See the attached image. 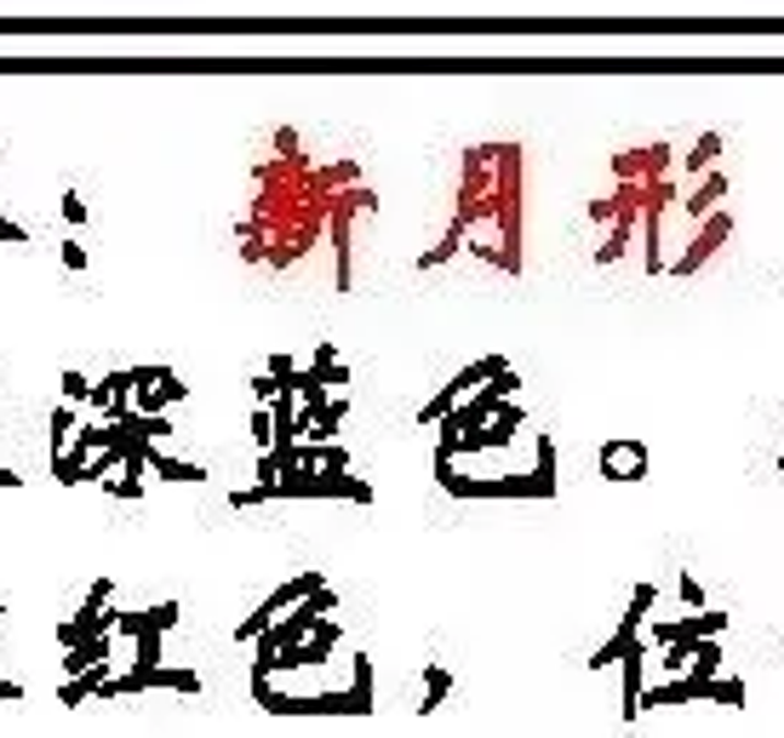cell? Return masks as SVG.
Masks as SVG:
<instances>
[{
    "instance_id": "obj_28",
    "label": "cell",
    "mask_w": 784,
    "mask_h": 738,
    "mask_svg": "<svg viewBox=\"0 0 784 738\" xmlns=\"http://www.w3.org/2000/svg\"><path fill=\"white\" fill-rule=\"evenodd\" d=\"M676 590H681V601H688V607H693V613H699V607H704V590H699V578H693V573H681V584H676Z\"/></svg>"
},
{
    "instance_id": "obj_30",
    "label": "cell",
    "mask_w": 784,
    "mask_h": 738,
    "mask_svg": "<svg viewBox=\"0 0 784 738\" xmlns=\"http://www.w3.org/2000/svg\"><path fill=\"white\" fill-rule=\"evenodd\" d=\"M252 395H258V406H264V401H275V395H281V384H275L269 372H258V378H252Z\"/></svg>"
},
{
    "instance_id": "obj_3",
    "label": "cell",
    "mask_w": 784,
    "mask_h": 738,
    "mask_svg": "<svg viewBox=\"0 0 784 738\" xmlns=\"http://www.w3.org/2000/svg\"><path fill=\"white\" fill-rule=\"evenodd\" d=\"M436 481L452 498H555L562 493V481H555V441L550 436L539 441L533 475H493V481H482V475H459L447 464V470H436Z\"/></svg>"
},
{
    "instance_id": "obj_13",
    "label": "cell",
    "mask_w": 784,
    "mask_h": 738,
    "mask_svg": "<svg viewBox=\"0 0 784 738\" xmlns=\"http://www.w3.org/2000/svg\"><path fill=\"white\" fill-rule=\"evenodd\" d=\"M189 395L184 378H172V367H161L155 384H138V401H132V413H166V406H178Z\"/></svg>"
},
{
    "instance_id": "obj_26",
    "label": "cell",
    "mask_w": 784,
    "mask_h": 738,
    "mask_svg": "<svg viewBox=\"0 0 784 738\" xmlns=\"http://www.w3.org/2000/svg\"><path fill=\"white\" fill-rule=\"evenodd\" d=\"M92 212H87V200L81 195H74V189H64V223H74V229H81Z\"/></svg>"
},
{
    "instance_id": "obj_32",
    "label": "cell",
    "mask_w": 784,
    "mask_h": 738,
    "mask_svg": "<svg viewBox=\"0 0 784 738\" xmlns=\"http://www.w3.org/2000/svg\"><path fill=\"white\" fill-rule=\"evenodd\" d=\"M252 441L269 447V406H258V413H252Z\"/></svg>"
},
{
    "instance_id": "obj_14",
    "label": "cell",
    "mask_w": 784,
    "mask_h": 738,
    "mask_svg": "<svg viewBox=\"0 0 784 738\" xmlns=\"http://www.w3.org/2000/svg\"><path fill=\"white\" fill-rule=\"evenodd\" d=\"M722 200H727V172H716V166H711V172H704V184H699V189H688V195L676 200V207H681V212H688V218L699 223L704 212H716Z\"/></svg>"
},
{
    "instance_id": "obj_6",
    "label": "cell",
    "mask_w": 784,
    "mask_h": 738,
    "mask_svg": "<svg viewBox=\"0 0 784 738\" xmlns=\"http://www.w3.org/2000/svg\"><path fill=\"white\" fill-rule=\"evenodd\" d=\"M149 687H172V693H200V676H195V670H166V665H149V670H115L92 699H126V693H149Z\"/></svg>"
},
{
    "instance_id": "obj_29",
    "label": "cell",
    "mask_w": 784,
    "mask_h": 738,
    "mask_svg": "<svg viewBox=\"0 0 784 738\" xmlns=\"http://www.w3.org/2000/svg\"><path fill=\"white\" fill-rule=\"evenodd\" d=\"M64 269H74V275L87 269V246L81 241H64Z\"/></svg>"
},
{
    "instance_id": "obj_21",
    "label": "cell",
    "mask_w": 784,
    "mask_h": 738,
    "mask_svg": "<svg viewBox=\"0 0 784 738\" xmlns=\"http://www.w3.org/2000/svg\"><path fill=\"white\" fill-rule=\"evenodd\" d=\"M699 699H716V704H745V681L739 676H711Z\"/></svg>"
},
{
    "instance_id": "obj_12",
    "label": "cell",
    "mask_w": 784,
    "mask_h": 738,
    "mask_svg": "<svg viewBox=\"0 0 784 738\" xmlns=\"http://www.w3.org/2000/svg\"><path fill=\"white\" fill-rule=\"evenodd\" d=\"M601 475L607 481H642L647 475V447L642 441H607L601 447Z\"/></svg>"
},
{
    "instance_id": "obj_15",
    "label": "cell",
    "mask_w": 784,
    "mask_h": 738,
    "mask_svg": "<svg viewBox=\"0 0 784 738\" xmlns=\"http://www.w3.org/2000/svg\"><path fill=\"white\" fill-rule=\"evenodd\" d=\"M619 665H624V716L630 722H636L642 716V665H647V642H636V647H624V658H619Z\"/></svg>"
},
{
    "instance_id": "obj_33",
    "label": "cell",
    "mask_w": 784,
    "mask_h": 738,
    "mask_svg": "<svg viewBox=\"0 0 784 738\" xmlns=\"http://www.w3.org/2000/svg\"><path fill=\"white\" fill-rule=\"evenodd\" d=\"M0 699H23V687L18 681H0Z\"/></svg>"
},
{
    "instance_id": "obj_2",
    "label": "cell",
    "mask_w": 784,
    "mask_h": 738,
    "mask_svg": "<svg viewBox=\"0 0 784 738\" xmlns=\"http://www.w3.org/2000/svg\"><path fill=\"white\" fill-rule=\"evenodd\" d=\"M275 498H349V504H372V487L349 470H281L269 487H246L230 493L235 510H252V504H275Z\"/></svg>"
},
{
    "instance_id": "obj_9",
    "label": "cell",
    "mask_w": 784,
    "mask_h": 738,
    "mask_svg": "<svg viewBox=\"0 0 784 738\" xmlns=\"http://www.w3.org/2000/svg\"><path fill=\"white\" fill-rule=\"evenodd\" d=\"M498 367H510V361H504V355H482V361H475V367H464L459 378H452V384L436 395V401H424V413H418V424H441L447 413H452V406H459L475 384H487V378L498 372Z\"/></svg>"
},
{
    "instance_id": "obj_22",
    "label": "cell",
    "mask_w": 784,
    "mask_h": 738,
    "mask_svg": "<svg viewBox=\"0 0 784 738\" xmlns=\"http://www.w3.org/2000/svg\"><path fill=\"white\" fill-rule=\"evenodd\" d=\"M349 693H356L361 716H372V658L367 653H356V687H349Z\"/></svg>"
},
{
    "instance_id": "obj_19",
    "label": "cell",
    "mask_w": 784,
    "mask_h": 738,
    "mask_svg": "<svg viewBox=\"0 0 784 738\" xmlns=\"http://www.w3.org/2000/svg\"><path fill=\"white\" fill-rule=\"evenodd\" d=\"M447 693H452V676H447L441 665H429V670H424V704H418V716H436Z\"/></svg>"
},
{
    "instance_id": "obj_1",
    "label": "cell",
    "mask_w": 784,
    "mask_h": 738,
    "mask_svg": "<svg viewBox=\"0 0 784 738\" xmlns=\"http://www.w3.org/2000/svg\"><path fill=\"white\" fill-rule=\"evenodd\" d=\"M361 184L356 161H333V166H310L298 155H275L258 166V200L241 218V258L246 264H269V269H292L303 252L321 241L326 207L333 189Z\"/></svg>"
},
{
    "instance_id": "obj_31",
    "label": "cell",
    "mask_w": 784,
    "mask_h": 738,
    "mask_svg": "<svg viewBox=\"0 0 784 738\" xmlns=\"http://www.w3.org/2000/svg\"><path fill=\"white\" fill-rule=\"evenodd\" d=\"M298 132H292V126H281V132H275V155H298Z\"/></svg>"
},
{
    "instance_id": "obj_18",
    "label": "cell",
    "mask_w": 784,
    "mask_h": 738,
    "mask_svg": "<svg viewBox=\"0 0 784 738\" xmlns=\"http://www.w3.org/2000/svg\"><path fill=\"white\" fill-rule=\"evenodd\" d=\"M126 390H132V367H115L109 378H97V384L87 390V406L92 413H109L115 401H126Z\"/></svg>"
},
{
    "instance_id": "obj_23",
    "label": "cell",
    "mask_w": 784,
    "mask_h": 738,
    "mask_svg": "<svg viewBox=\"0 0 784 738\" xmlns=\"http://www.w3.org/2000/svg\"><path fill=\"white\" fill-rule=\"evenodd\" d=\"M132 642H138V653H132V670L161 665V630H143V635H132Z\"/></svg>"
},
{
    "instance_id": "obj_10",
    "label": "cell",
    "mask_w": 784,
    "mask_h": 738,
    "mask_svg": "<svg viewBox=\"0 0 784 738\" xmlns=\"http://www.w3.org/2000/svg\"><path fill=\"white\" fill-rule=\"evenodd\" d=\"M321 584H326L321 573H298V578H287L281 590H275V596H264V607H258V613H252V619H246V624L235 630V642H252V635H258V630H264L269 619H281V613H287L292 601H303L310 590H321Z\"/></svg>"
},
{
    "instance_id": "obj_8",
    "label": "cell",
    "mask_w": 784,
    "mask_h": 738,
    "mask_svg": "<svg viewBox=\"0 0 784 738\" xmlns=\"http://www.w3.org/2000/svg\"><path fill=\"white\" fill-rule=\"evenodd\" d=\"M727 235H733V212H704L699 229H693V241H688V252H681L676 264H665V275H699L727 246Z\"/></svg>"
},
{
    "instance_id": "obj_24",
    "label": "cell",
    "mask_w": 784,
    "mask_h": 738,
    "mask_svg": "<svg viewBox=\"0 0 784 738\" xmlns=\"http://www.w3.org/2000/svg\"><path fill=\"white\" fill-rule=\"evenodd\" d=\"M69 436H74V406L64 401V406H53V458L69 447Z\"/></svg>"
},
{
    "instance_id": "obj_16",
    "label": "cell",
    "mask_w": 784,
    "mask_h": 738,
    "mask_svg": "<svg viewBox=\"0 0 784 738\" xmlns=\"http://www.w3.org/2000/svg\"><path fill=\"white\" fill-rule=\"evenodd\" d=\"M716 155H722V132H704L693 149H681V155H676V172L681 177H704V172L716 166Z\"/></svg>"
},
{
    "instance_id": "obj_17",
    "label": "cell",
    "mask_w": 784,
    "mask_h": 738,
    "mask_svg": "<svg viewBox=\"0 0 784 738\" xmlns=\"http://www.w3.org/2000/svg\"><path fill=\"white\" fill-rule=\"evenodd\" d=\"M143 470H155L161 481H184V487H200V481H207V470H200V464H184V458H166V452H155V441H149Z\"/></svg>"
},
{
    "instance_id": "obj_34",
    "label": "cell",
    "mask_w": 784,
    "mask_h": 738,
    "mask_svg": "<svg viewBox=\"0 0 784 738\" xmlns=\"http://www.w3.org/2000/svg\"><path fill=\"white\" fill-rule=\"evenodd\" d=\"M0 613H7V601H0Z\"/></svg>"
},
{
    "instance_id": "obj_5",
    "label": "cell",
    "mask_w": 784,
    "mask_h": 738,
    "mask_svg": "<svg viewBox=\"0 0 784 738\" xmlns=\"http://www.w3.org/2000/svg\"><path fill=\"white\" fill-rule=\"evenodd\" d=\"M727 630V613H716V607H699V613H688L681 624H653V642H665V665L670 670H688L693 647L704 642V635H722Z\"/></svg>"
},
{
    "instance_id": "obj_11",
    "label": "cell",
    "mask_w": 784,
    "mask_h": 738,
    "mask_svg": "<svg viewBox=\"0 0 784 738\" xmlns=\"http://www.w3.org/2000/svg\"><path fill=\"white\" fill-rule=\"evenodd\" d=\"M670 166H676V149L670 143H636V149H619V155H613V177H630V184L659 177Z\"/></svg>"
},
{
    "instance_id": "obj_4",
    "label": "cell",
    "mask_w": 784,
    "mask_h": 738,
    "mask_svg": "<svg viewBox=\"0 0 784 738\" xmlns=\"http://www.w3.org/2000/svg\"><path fill=\"white\" fill-rule=\"evenodd\" d=\"M361 212H378V195H372L367 184H344V189H333L326 229H333V258H338L333 287H338V292L356 287V218H361Z\"/></svg>"
},
{
    "instance_id": "obj_7",
    "label": "cell",
    "mask_w": 784,
    "mask_h": 738,
    "mask_svg": "<svg viewBox=\"0 0 784 738\" xmlns=\"http://www.w3.org/2000/svg\"><path fill=\"white\" fill-rule=\"evenodd\" d=\"M653 596H659V590H653V578H642L636 590H630V613L619 619L613 642L590 653V670H607V665H619V658H624V647H636V642H642V624H647V613H653Z\"/></svg>"
},
{
    "instance_id": "obj_27",
    "label": "cell",
    "mask_w": 784,
    "mask_h": 738,
    "mask_svg": "<svg viewBox=\"0 0 784 738\" xmlns=\"http://www.w3.org/2000/svg\"><path fill=\"white\" fill-rule=\"evenodd\" d=\"M87 390H92V384H87L81 372H64V401H69V406H87Z\"/></svg>"
},
{
    "instance_id": "obj_20",
    "label": "cell",
    "mask_w": 784,
    "mask_h": 738,
    "mask_svg": "<svg viewBox=\"0 0 784 738\" xmlns=\"http://www.w3.org/2000/svg\"><path fill=\"white\" fill-rule=\"evenodd\" d=\"M310 378H315V384H349V367H338L333 344H321V349H315V367H310Z\"/></svg>"
},
{
    "instance_id": "obj_25",
    "label": "cell",
    "mask_w": 784,
    "mask_h": 738,
    "mask_svg": "<svg viewBox=\"0 0 784 738\" xmlns=\"http://www.w3.org/2000/svg\"><path fill=\"white\" fill-rule=\"evenodd\" d=\"M292 372H298V367H292V355H287V349H275V355H269V378L287 390V384H292Z\"/></svg>"
}]
</instances>
